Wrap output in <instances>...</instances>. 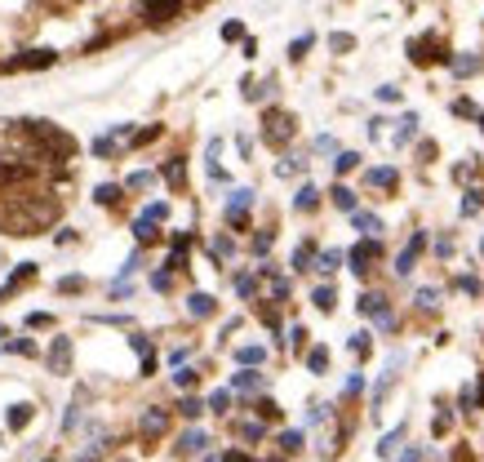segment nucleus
I'll use <instances>...</instances> for the list:
<instances>
[{
    "label": "nucleus",
    "instance_id": "nucleus-2",
    "mask_svg": "<svg viewBox=\"0 0 484 462\" xmlns=\"http://www.w3.org/2000/svg\"><path fill=\"white\" fill-rule=\"evenodd\" d=\"M262 138H267L271 147H285V142L294 138V116L280 112V107H271V112L262 116Z\"/></svg>",
    "mask_w": 484,
    "mask_h": 462
},
{
    "label": "nucleus",
    "instance_id": "nucleus-20",
    "mask_svg": "<svg viewBox=\"0 0 484 462\" xmlns=\"http://www.w3.org/2000/svg\"><path fill=\"white\" fill-rule=\"evenodd\" d=\"M311 258H316V245H311V240H302V245L294 249V271H307Z\"/></svg>",
    "mask_w": 484,
    "mask_h": 462
},
{
    "label": "nucleus",
    "instance_id": "nucleus-56",
    "mask_svg": "<svg viewBox=\"0 0 484 462\" xmlns=\"http://www.w3.org/2000/svg\"><path fill=\"white\" fill-rule=\"evenodd\" d=\"M0 338H5V329H0Z\"/></svg>",
    "mask_w": 484,
    "mask_h": 462
},
{
    "label": "nucleus",
    "instance_id": "nucleus-53",
    "mask_svg": "<svg viewBox=\"0 0 484 462\" xmlns=\"http://www.w3.org/2000/svg\"><path fill=\"white\" fill-rule=\"evenodd\" d=\"M222 462H253L249 454H240V449H232V454H222Z\"/></svg>",
    "mask_w": 484,
    "mask_h": 462
},
{
    "label": "nucleus",
    "instance_id": "nucleus-6",
    "mask_svg": "<svg viewBox=\"0 0 484 462\" xmlns=\"http://www.w3.org/2000/svg\"><path fill=\"white\" fill-rule=\"evenodd\" d=\"M360 311L373 315L382 329H391V325H395V315H391V307H386V298H382V294H360Z\"/></svg>",
    "mask_w": 484,
    "mask_h": 462
},
{
    "label": "nucleus",
    "instance_id": "nucleus-12",
    "mask_svg": "<svg viewBox=\"0 0 484 462\" xmlns=\"http://www.w3.org/2000/svg\"><path fill=\"white\" fill-rule=\"evenodd\" d=\"M27 178H31L27 165H14V161L0 165V187H18V182H27Z\"/></svg>",
    "mask_w": 484,
    "mask_h": 462
},
{
    "label": "nucleus",
    "instance_id": "nucleus-15",
    "mask_svg": "<svg viewBox=\"0 0 484 462\" xmlns=\"http://www.w3.org/2000/svg\"><path fill=\"white\" fill-rule=\"evenodd\" d=\"M213 307H218V302H213L209 294H191V298H187V311L196 315V320H204V315H213Z\"/></svg>",
    "mask_w": 484,
    "mask_h": 462
},
{
    "label": "nucleus",
    "instance_id": "nucleus-1",
    "mask_svg": "<svg viewBox=\"0 0 484 462\" xmlns=\"http://www.w3.org/2000/svg\"><path fill=\"white\" fill-rule=\"evenodd\" d=\"M22 125H27V133L54 156V161H67V156H76V138H71V133H63V129L54 125V120H22Z\"/></svg>",
    "mask_w": 484,
    "mask_h": 462
},
{
    "label": "nucleus",
    "instance_id": "nucleus-24",
    "mask_svg": "<svg viewBox=\"0 0 484 462\" xmlns=\"http://www.w3.org/2000/svg\"><path fill=\"white\" fill-rule=\"evenodd\" d=\"M134 236L142 240V245H151V240L160 236V231H156V223H151V218H138V223H134Z\"/></svg>",
    "mask_w": 484,
    "mask_h": 462
},
{
    "label": "nucleus",
    "instance_id": "nucleus-48",
    "mask_svg": "<svg viewBox=\"0 0 484 462\" xmlns=\"http://www.w3.org/2000/svg\"><path fill=\"white\" fill-rule=\"evenodd\" d=\"M289 343L302 347V343H307V329H302V325H294V329H289Z\"/></svg>",
    "mask_w": 484,
    "mask_h": 462
},
{
    "label": "nucleus",
    "instance_id": "nucleus-55",
    "mask_svg": "<svg viewBox=\"0 0 484 462\" xmlns=\"http://www.w3.org/2000/svg\"><path fill=\"white\" fill-rule=\"evenodd\" d=\"M480 405H484V378H480Z\"/></svg>",
    "mask_w": 484,
    "mask_h": 462
},
{
    "label": "nucleus",
    "instance_id": "nucleus-29",
    "mask_svg": "<svg viewBox=\"0 0 484 462\" xmlns=\"http://www.w3.org/2000/svg\"><path fill=\"white\" fill-rule=\"evenodd\" d=\"M165 178L174 182V187H183V182H187V169H183V161H169V165H165Z\"/></svg>",
    "mask_w": 484,
    "mask_h": 462
},
{
    "label": "nucleus",
    "instance_id": "nucleus-25",
    "mask_svg": "<svg viewBox=\"0 0 484 462\" xmlns=\"http://www.w3.org/2000/svg\"><path fill=\"white\" fill-rule=\"evenodd\" d=\"M27 422H31V405H14V409H9V427H14V431H22Z\"/></svg>",
    "mask_w": 484,
    "mask_h": 462
},
{
    "label": "nucleus",
    "instance_id": "nucleus-41",
    "mask_svg": "<svg viewBox=\"0 0 484 462\" xmlns=\"http://www.w3.org/2000/svg\"><path fill=\"white\" fill-rule=\"evenodd\" d=\"M480 204H484V191H471V196L462 200V214H476V209H480Z\"/></svg>",
    "mask_w": 484,
    "mask_h": 462
},
{
    "label": "nucleus",
    "instance_id": "nucleus-26",
    "mask_svg": "<svg viewBox=\"0 0 484 462\" xmlns=\"http://www.w3.org/2000/svg\"><path fill=\"white\" fill-rule=\"evenodd\" d=\"M302 445H307V435H302V431H280V449H285V454H298Z\"/></svg>",
    "mask_w": 484,
    "mask_h": 462
},
{
    "label": "nucleus",
    "instance_id": "nucleus-33",
    "mask_svg": "<svg viewBox=\"0 0 484 462\" xmlns=\"http://www.w3.org/2000/svg\"><path fill=\"white\" fill-rule=\"evenodd\" d=\"M204 409H209V405H204V400H196V396H187V400H183V418H200Z\"/></svg>",
    "mask_w": 484,
    "mask_h": 462
},
{
    "label": "nucleus",
    "instance_id": "nucleus-37",
    "mask_svg": "<svg viewBox=\"0 0 484 462\" xmlns=\"http://www.w3.org/2000/svg\"><path fill=\"white\" fill-rule=\"evenodd\" d=\"M258 418H280V405L275 400H258Z\"/></svg>",
    "mask_w": 484,
    "mask_h": 462
},
{
    "label": "nucleus",
    "instance_id": "nucleus-28",
    "mask_svg": "<svg viewBox=\"0 0 484 462\" xmlns=\"http://www.w3.org/2000/svg\"><path fill=\"white\" fill-rule=\"evenodd\" d=\"M236 360H240V364H262V360H267V351H262V347H240Z\"/></svg>",
    "mask_w": 484,
    "mask_h": 462
},
{
    "label": "nucleus",
    "instance_id": "nucleus-35",
    "mask_svg": "<svg viewBox=\"0 0 484 462\" xmlns=\"http://www.w3.org/2000/svg\"><path fill=\"white\" fill-rule=\"evenodd\" d=\"M227 405H232V392H213L209 396V409L213 413H227Z\"/></svg>",
    "mask_w": 484,
    "mask_h": 462
},
{
    "label": "nucleus",
    "instance_id": "nucleus-39",
    "mask_svg": "<svg viewBox=\"0 0 484 462\" xmlns=\"http://www.w3.org/2000/svg\"><path fill=\"white\" fill-rule=\"evenodd\" d=\"M480 63H476V58H453V71H457V76H471V71H476Z\"/></svg>",
    "mask_w": 484,
    "mask_h": 462
},
{
    "label": "nucleus",
    "instance_id": "nucleus-52",
    "mask_svg": "<svg viewBox=\"0 0 484 462\" xmlns=\"http://www.w3.org/2000/svg\"><path fill=\"white\" fill-rule=\"evenodd\" d=\"M418 307H435V289H422V294H418Z\"/></svg>",
    "mask_w": 484,
    "mask_h": 462
},
{
    "label": "nucleus",
    "instance_id": "nucleus-14",
    "mask_svg": "<svg viewBox=\"0 0 484 462\" xmlns=\"http://www.w3.org/2000/svg\"><path fill=\"white\" fill-rule=\"evenodd\" d=\"M351 218H356V231H365V236H373V240H378V231H382V218H378V214H365V209H356Z\"/></svg>",
    "mask_w": 484,
    "mask_h": 462
},
{
    "label": "nucleus",
    "instance_id": "nucleus-31",
    "mask_svg": "<svg viewBox=\"0 0 484 462\" xmlns=\"http://www.w3.org/2000/svg\"><path fill=\"white\" fill-rule=\"evenodd\" d=\"M93 200H98V204H116V200H120V187H112V182H103V187L93 191Z\"/></svg>",
    "mask_w": 484,
    "mask_h": 462
},
{
    "label": "nucleus",
    "instance_id": "nucleus-49",
    "mask_svg": "<svg viewBox=\"0 0 484 462\" xmlns=\"http://www.w3.org/2000/svg\"><path fill=\"white\" fill-rule=\"evenodd\" d=\"M378 98H382V103H395V98H400V89H391V84H382V89H378Z\"/></svg>",
    "mask_w": 484,
    "mask_h": 462
},
{
    "label": "nucleus",
    "instance_id": "nucleus-4",
    "mask_svg": "<svg viewBox=\"0 0 484 462\" xmlns=\"http://www.w3.org/2000/svg\"><path fill=\"white\" fill-rule=\"evenodd\" d=\"M54 50H27V54H18V58H5L0 63V71H31V67H50L54 63Z\"/></svg>",
    "mask_w": 484,
    "mask_h": 462
},
{
    "label": "nucleus",
    "instance_id": "nucleus-7",
    "mask_svg": "<svg viewBox=\"0 0 484 462\" xmlns=\"http://www.w3.org/2000/svg\"><path fill=\"white\" fill-rule=\"evenodd\" d=\"M422 249H427V236H422V231H414V240H409V245L400 249V258H395V271H400V276H409V271H414V262H418V253Z\"/></svg>",
    "mask_w": 484,
    "mask_h": 462
},
{
    "label": "nucleus",
    "instance_id": "nucleus-50",
    "mask_svg": "<svg viewBox=\"0 0 484 462\" xmlns=\"http://www.w3.org/2000/svg\"><path fill=\"white\" fill-rule=\"evenodd\" d=\"M329 45H333V50H351V45H356V40H351V36H342V31H338V36H333Z\"/></svg>",
    "mask_w": 484,
    "mask_h": 462
},
{
    "label": "nucleus",
    "instance_id": "nucleus-10",
    "mask_svg": "<svg viewBox=\"0 0 484 462\" xmlns=\"http://www.w3.org/2000/svg\"><path fill=\"white\" fill-rule=\"evenodd\" d=\"M67 364H71V338H54V347H50V369H54V373H67Z\"/></svg>",
    "mask_w": 484,
    "mask_h": 462
},
{
    "label": "nucleus",
    "instance_id": "nucleus-11",
    "mask_svg": "<svg viewBox=\"0 0 484 462\" xmlns=\"http://www.w3.org/2000/svg\"><path fill=\"white\" fill-rule=\"evenodd\" d=\"M165 427H169V413L165 409H147V413H142V435H147V440L165 435Z\"/></svg>",
    "mask_w": 484,
    "mask_h": 462
},
{
    "label": "nucleus",
    "instance_id": "nucleus-9",
    "mask_svg": "<svg viewBox=\"0 0 484 462\" xmlns=\"http://www.w3.org/2000/svg\"><path fill=\"white\" fill-rule=\"evenodd\" d=\"M249 204H253V191H245V187L232 191V200H227V223L245 227V209H249Z\"/></svg>",
    "mask_w": 484,
    "mask_h": 462
},
{
    "label": "nucleus",
    "instance_id": "nucleus-47",
    "mask_svg": "<svg viewBox=\"0 0 484 462\" xmlns=\"http://www.w3.org/2000/svg\"><path fill=\"white\" fill-rule=\"evenodd\" d=\"M457 289H467V294H480V281H476V276H462V281H457Z\"/></svg>",
    "mask_w": 484,
    "mask_h": 462
},
{
    "label": "nucleus",
    "instance_id": "nucleus-22",
    "mask_svg": "<svg viewBox=\"0 0 484 462\" xmlns=\"http://www.w3.org/2000/svg\"><path fill=\"white\" fill-rule=\"evenodd\" d=\"M338 262H342V253H338V249H324V253H316V271H324V276H329V271H338Z\"/></svg>",
    "mask_w": 484,
    "mask_h": 462
},
{
    "label": "nucleus",
    "instance_id": "nucleus-40",
    "mask_svg": "<svg viewBox=\"0 0 484 462\" xmlns=\"http://www.w3.org/2000/svg\"><path fill=\"white\" fill-rule=\"evenodd\" d=\"M165 214H169V204H165V200H156V204H147V214H142V218H151V223H160Z\"/></svg>",
    "mask_w": 484,
    "mask_h": 462
},
{
    "label": "nucleus",
    "instance_id": "nucleus-3",
    "mask_svg": "<svg viewBox=\"0 0 484 462\" xmlns=\"http://www.w3.org/2000/svg\"><path fill=\"white\" fill-rule=\"evenodd\" d=\"M409 58H414L418 67H427V63H449V54H444L440 36H418V40H409Z\"/></svg>",
    "mask_w": 484,
    "mask_h": 462
},
{
    "label": "nucleus",
    "instance_id": "nucleus-27",
    "mask_svg": "<svg viewBox=\"0 0 484 462\" xmlns=\"http://www.w3.org/2000/svg\"><path fill=\"white\" fill-rule=\"evenodd\" d=\"M307 369H311V373H324V369H329V351H324V347H316V351L307 356Z\"/></svg>",
    "mask_w": 484,
    "mask_h": 462
},
{
    "label": "nucleus",
    "instance_id": "nucleus-36",
    "mask_svg": "<svg viewBox=\"0 0 484 462\" xmlns=\"http://www.w3.org/2000/svg\"><path fill=\"white\" fill-rule=\"evenodd\" d=\"M232 249H236V245H232L227 236H218V240H213V258H232Z\"/></svg>",
    "mask_w": 484,
    "mask_h": 462
},
{
    "label": "nucleus",
    "instance_id": "nucleus-19",
    "mask_svg": "<svg viewBox=\"0 0 484 462\" xmlns=\"http://www.w3.org/2000/svg\"><path fill=\"white\" fill-rule=\"evenodd\" d=\"M329 196H333V204H338V209H347V214H356V191H351V187H333V191H329Z\"/></svg>",
    "mask_w": 484,
    "mask_h": 462
},
{
    "label": "nucleus",
    "instance_id": "nucleus-54",
    "mask_svg": "<svg viewBox=\"0 0 484 462\" xmlns=\"http://www.w3.org/2000/svg\"><path fill=\"white\" fill-rule=\"evenodd\" d=\"M418 458H422V454H418V449H409V454H404L400 462H418Z\"/></svg>",
    "mask_w": 484,
    "mask_h": 462
},
{
    "label": "nucleus",
    "instance_id": "nucleus-42",
    "mask_svg": "<svg viewBox=\"0 0 484 462\" xmlns=\"http://www.w3.org/2000/svg\"><path fill=\"white\" fill-rule=\"evenodd\" d=\"M369 347H373V343H369V334H356V338H351V351H356V356H365Z\"/></svg>",
    "mask_w": 484,
    "mask_h": 462
},
{
    "label": "nucleus",
    "instance_id": "nucleus-43",
    "mask_svg": "<svg viewBox=\"0 0 484 462\" xmlns=\"http://www.w3.org/2000/svg\"><path fill=\"white\" fill-rule=\"evenodd\" d=\"M174 382L187 392V387H196V373H191V369H178V373H174Z\"/></svg>",
    "mask_w": 484,
    "mask_h": 462
},
{
    "label": "nucleus",
    "instance_id": "nucleus-30",
    "mask_svg": "<svg viewBox=\"0 0 484 462\" xmlns=\"http://www.w3.org/2000/svg\"><path fill=\"white\" fill-rule=\"evenodd\" d=\"M414 133H418V116H404V120H400V129H395V142H409Z\"/></svg>",
    "mask_w": 484,
    "mask_h": 462
},
{
    "label": "nucleus",
    "instance_id": "nucleus-44",
    "mask_svg": "<svg viewBox=\"0 0 484 462\" xmlns=\"http://www.w3.org/2000/svg\"><path fill=\"white\" fill-rule=\"evenodd\" d=\"M240 36H245V27H240V22H227V27H222V40H240Z\"/></svg>",
    "mask_w": 484,
    "mask_h": 462
},
{
    "label": "nucleus",
    "instance_id": "nucleus-51",
    "mask_svg": "<svg viewBox=\"0 0 484 462\" xmlns=\"http://www.w3.org/2000/svg\"><path fill=\"white\" fill-rule=\"evenodd\" d=\"M93 156H112V138H98V142H93Z\"/></svg>",
    "mask_w": 484,
    "mask_h": 462
},
{
    "label": "nucleus",
    "instance_id": "nucleus-46",
    "mask_svg": "<svg viewBox=\"0 0 484 462\" xmlns=\"http://www.w3.org/2000/svg\"><path fill=\"white\" fill-rule=\"evenodd\" d=\"M267 249H271V231H262V236L253 240V253H267Z\"/></svg>",
    "mask_w": 484,
    "mask_h": 462
},
{
    "label": "nucleus",
    "instance_id": "nucleus-8",
    "mask_svg": "<svg viewBox=\"0 0 484 462\" xmlns=\"http://www.w3.org/2000/svg\"><path fill=\"white\" fill-rule=\"evenodd\" d=\"M378 253H382V245H378V240H360V245L356 249H351V271H369V262L373 258H378Z\"/></svg>",
    "mask_w": 484,
    "mask_h": 462
},
{
    "label": "nucleus",
    "instance_id": "nucleus-32",
    "mask_svg": "<svg viewBox=\"0 0 484 462\" xmlns=\"http://www.w3.org/2000/svg\"><path fill=\"white\" fill-rule=\"evenodd\" d=\"M258 387H262L258 373H236V392H258Z\"/></svg>",
    "mask_w": 484,
    "mask_h": 462
},
{
    "label": "nucleus",
    "instance_id": "nucleus-23",
    "mask_svg": "<svg viewBox=\"0 0 484 462\" xmlns=\"http://www.w3.org/2000/svg\"><path fill=\"white\" fill-rule=\"evenodd\" d=\"M311 302H316L320 311H333V302H338V294H333V285H320L316 294H311Z\"/></svg>",
    "mask_w": 484,
    "mask_h": 462
},
{
    "label": "nucleus",
    "instance_id": "nucleus-17",
    "mask_svg": "<svg viewBox=\"0 0 484 462\" xmlns=\"http://www.w3.org/2000/svg\"><path fill=\"white\" fill-rule=\"evenodd\" d=\"M316 204H320V191H316V187H302L298 196H294V209H302V214H311Z\"/></svg>",
    "mask_w": 484,
    "mask_h": 462
},
{
    "label": "nucleus",
    "instance_id": "nucleus-16",
    "mask_svg": "<svg viewBox=\"0 0 484 462\" xmlns=\"http://www.w3.org/2000/svg\"><path fill=\"white\" fill-rule=\"evenodd\" d=\"M31 271H36V262H18V271H14V276H9V281H5V285H0V298H9V294H14V289H18L22 281H27V276H31Z\"/></svg>",
    "mask_w": 484,
    "mask_h": 462
},
{
    "label": "nucleus",
    "instance_id": "nucleus-38",
    "mask_svg": "<svg viewBox=\"0 0 484 462\" xmlns=\"http://www.w3.org/2000/svg\"><path fill=\"white\" fill-rule=\"evenodd\" d=\"M311 50V36H298V40L294 45H289V58H302V54H307Z\"/></svg>",
    "mask_w": 484,
    "mask_h": 462
},
{
    "label": "nucleus",
    "instance_id": "nucleus-13",
    "mask_svg": "<svg viewBox=\"0 0 484 462\" xmlns=\"http://www.w3.org/2000/svg\"><path fill=\"white\" fill-rule=\"evenodd\" d=\"M204 445H209V435H204V431H196V427H191V431H183V440H178V454H200V449Z\"/></svg>",
    "mask_w": 484,
    "mask_h": 462
},
{
    "label": "nucleus",
    "instance_id": "nucleus-21",
    "mask_svg": "<svg viewBox=\"0 0 484 462\" xmlns=\"http://www.w3.org/2000/svg\"><path fill=\"white\" fill-rule=\"evenodd\" d=\"M400 440H404V427H395V431H386V435H382V445H378V454H382V458H391V454H395V449H400Z\"/></svg>",
    "mask_w": 484,
    "mask_h": 462
},
{
    "label": "nucleus",
    "instance_id": "nucleus-34",
    "mask_svg": "<svg viewBox=\"0 0 484 462\" xmlns=\"http://www.w3.org/2000/svg\"><path fill=\"white\" fill-rule=\"evenodd\" d=\"M333 165H338V174H351V169L360 165V156H356V151H342V156H338Z\"/></svg>",
    "mask_w": 484,
    "mask_h": 462
},
{
    "label": "nucleus",
    "instance_id": "nucleus-45",
    "mask_svg": "<svg viewBox=\"0 0 484 462\" xmlns=\"http://www.w3.org/2000/svg\"><path fill=\"white\" fill-rule=\"evenodd\" d=\"M58 289H63V294H71V289H84V281H80V276H67V281H58Z\"/></svg>",
    "mask_w": 484,
    "mask_h": 462
},
{
    "label": "nucleus",
    "instance_id": "nucleus-18",
    "mask_svg": "<svg viewBox=\"0 0 484 462\" xmlns=\"http://www.w3.org/2000/svg\"><path fill=\"white\" fill-rule=\"evenodd\" d=\"M365 182L369 187H395V169H369Z\"/></svg>",
    "mask_w": 484,
    "mask_h": 462
},
{
    "label": "nucleus",
    "instance_id": "nucleus-5",
    "mask_svg": "<svg viewBox=\"0 0 484 462\" xmlns=\"http://www.w3.org/2000/svg\"><path fill=\"white\" fill-rule=\"evenodd\" d=\"M142 14H147V22L165 27V22H174L183 14V0H142Z\"/></svg>",
    "mask_w": 484,
    "mask_h": 462
}]
</instances>
